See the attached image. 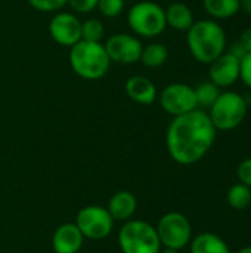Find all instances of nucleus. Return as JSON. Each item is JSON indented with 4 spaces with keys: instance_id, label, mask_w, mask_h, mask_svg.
Returning <instances> with one entry per match:
<instances>
[{
    "instance_id": "nucleus-1",
    "label": "nucleus",
    "mask_w": 251,
    "mask_h": 253,
    "mask_svg": "<svg viewBox=\"0 0 251 253\" xmlns=\"http://www.w3.org/2000/svg\"><path fill=\"white\" fill-rule=\"evenodd\" d=\"M216 132L209 114L203 110L197 108L173 117L166 130L169 156L179 165H194L210 151Z\"/></svg>"
},
{
    "instance_id": "nucleus-2",
    "label": "nucleus",
    "mask_w": 251,
    "mask_h": 253,
    "mask_svg": "<svg viewBox=\"0 0 251 253\" xmlns=\"http://www.w3.org/2000/svg\"><path fill=\"white\" fill-rule=\"evenodd\" d=\"M186 44L194 59L209 65L226 52V33L215 19H200L186 31Z\"/></svg>"
},
{
    "instance_id": "nucleus-3",
    "label": "nucleus",
    "mask_w": 251,
    "mask_h": 253,
    "mask_svg": "<svg viewBox=\"0 0 251 253\" xmlns=\"http://www.w3.org/2000/svg\"><path fill=\"white\" fill-rule=\"evenodd\" d=\"M68 58L72 71L84 80L102 79L111 67V59L101 42L80 40L70 47Z\"/></svg>"
},
{
    "instance_id": "nucleus-4",
    "label": "nucleus",
    "mask_w": 251,
    "mask_h": 253,
    "mask_svg": "<svg viewBox=\"0 0 251 253\" xmlns=\"http://www.w3.org/2000/svg\"><path fill=\"white\" fill-rule=\"evenodd\" d=\"M209 117L216 130L229 132L237 129L246 119L249 102L247 98L238 92L226 90L209 107Z\"/></svg>"
},
{
    "instance_id": "nucleus-5",
    "label": "nucleus",
    "mask_w": 251,
    "mask_h": 253,
    "mask_svg": "<svg viewBox=\"0 0 251 253\" xmlns=\"http://www.w3.org/2000/svg\"><path fill=\"white\" fill-rule=\"evenodd\" d=\"M118 245L123 253H158L161 251L155 227L139 219L124 222L118 233Z\"/></svg>"
},
{
    "instance_id": "nucleus-6",
    "label": "nucleus",
    "mask_w": 251,
    "mask_h": 253,
    "mask_svg": "<svg viewBox=\"0 0 251 253\" xmlns=\"http://www.w3.org/2000/svg\"><path fill=\"white\" fill-rule=\"evenodd\" d=\"M127 24L136 36L152 39L166 30V12L155 1H138L127 12Z\"/></svg>"
},
{
    "instance_id": "nucleus-7",
    "label": "nucleus",
    "mask_w": 251,
    "mask_h": 253,
    "mask_svg": "<svg viewBox=\"0 0 251 253\" xmlns=\"http://www.w3.org/2000/svg\"><path fill=\"white\" fill-rule=\"evenodd\" d=\"M161 246L180 251L192 240V225L189 219L179 212L163 215L155 227Z\"/></svg>"
},
{
    "instance_id": "nucleus-8",
    "label": "nucleus",
    "mask_w": 251,
    "mask_h": 253,
    "mask_svg": "<svg viewBox=\"0 0 251 253\" xmlns=\"http://www.w3.org/2000/svg\"><path fill=\"white\" fill-rule=\"evenodd\" d=\"M115 221L109 215L108 209L98 205H89L78 211L75 225L81 231L84 239L102 240L108 237L114 230Z\"/></svg>"
},
{
    "instance_id": "nucleus-9",
    "label": "nucleus",
    "mask_w": 251,
    "mask_h": 253,
    "mask_svg": "<svg viewBox=\"0 0 251 253\" xmlns=\"http://www.w3.org/2000/svg\"><path fill=\"white\" fill-rule=\"evenodd\" d=\"M161 108L172 117H178L198 108L195 90L185 83H172L158 95Z\"/></svg>"
},
{
    "instance_id": "nucleus-10",
    "label": "nucleus",
    "mask_w": 251,
    "mask_h": 253,
    "mask_svg": "<svg viewBox=\"0 0 251 253\" xmlns=\"http://www.w3.org/2000/svg\"><path fill=\"white\" fill-rule=\"evenodd\" d=\"M104 47L111 62L124 64V65L141 61V55L143 49L139 37L129 33H115L109 36Z\"/></svg>"
},
{
    "instance_id": "nucleus-11",
    "label": "nucleus",
    "mask_w": 251,
    "mask_h": 253,
    "mask_svg": "<svg viewBox=\"0 0 251 253\" xmlns=\"http://www.w3.org/2000/svg\"><path fill=\"white\" fill-rule=\"evenodd\" d=\"M49 34L55 43L71 47L81 40V21L71 12H56L49 22Z\"/></svg>"
},
{
    "instance_id": "nucleus-12",
    "label": "nucleus",
    "mask_w": 251,
    "mask_h": 253,
    "mask_svg": "<svg viewBox=\"0 0 251 253\" xmlns=\"http://www.w3.org/2000/svg\"><path fill=\"white\" fill-rule=\"evenodd\" d=\"M240 58L229 52L222 53L217 59L209 64V80L220 89L231 87L240 80Z\"/></svg>"
},
{
    "instance_id": "nucleus-13",
    "label": "nucleus",
    "mask_w": 251,
    "mask_h": 253,
    "mask_svg": "<svg viewBox=\"0 0 251 253\" xmlns=\"http://www.w3.org/2000/svg\"><path fill=\"white\" fill-rule=\"evenodd\" d=\"M124 92L132 101L141 105H151L158 98L157 86L154 82L142 74L129 77L124 84Z\"/></svg>"
},
{
    "instance_id": "nucleus-14",
    "label": "nucleus",
    "mask_w": 251,
    "mask_h": 253,
    "mask_svg": "<svg viewBox=\"0 0 251 253\" xmlns=\"http://www.w3.org/2000/svg\"><path fill=\"white\" fill-rule=\"evenodd\" d=\"M84 237L75 224L59 225L52 237V246L55 253H78L83 248Z\"/></svg>"
},
{
    "instance_id": "nucleus-15",
    "label": "nucleus",
    "mask_w": 251,
    "mask_h": 253,
    "mask_svg": "<svg viewBox=\"0 0 251 253\" xmlns=\"http://www.w3.org/2000/svg\"><path fill=\"white\" fill-rule=\"evenodd\" d=\"M136 208H138V200L135 197L133 193L130 191H117L108 202V212L109 215L112 216V219L117 222H126L129 221L135 212H136Z\"/></svg>"
},
{
    "instance_id": "nucleus-16",
    "label": "nucleus",
    "mask_w": 251,
    "mask_h": 253,
    "mask_svg": "<svg viewBox=\"0 0 251 253\" xmlns=\"http://www.w3.org/2000/svg\"><path fill=\"white\" fill-rule=\"evenodd\" d=\"M164 12H166V22L173 30L188 31L195 22L191 7L186 6L185 3H172L167 9H164Z\"/></svg>"
},
{
    "instance_id": "nucleus-17",
    "label": "nucleus",
    "mask_w": 251,
    "mask_h": 253,
    "mask_svg": "<svg viewBox=\"0 0 251 253\" xmlns=\"http://www.w3.org/2000/svg\"><path fill=\"white\" fill-rule=\"evenodd\" d=\"M191 253H232L228 243L213 233H201L191 240Z\"/></svg>"
},
{
    "instance_id": "nucleus-18",
    "label": "nucleus",
    "mask_w": 251,
    "mask_h": 253,
    "mask_svg": "<svg viewBox=\"0 0 251 253\" xmlns=\"http://www.w3.org/2000/svg\"><path fill=\"white\" fill-rule=\"evenodd\" d=\"M203 6L215 19H229L241 10L240 0H203Z\"/></svg>"
},
{
    "instance_id": "nucleus-19",
    "label": "nucleus",
    "mask_w": 251,
    "mask_h": 253,
    "mask_svg": "<svg viewBox=\"0 0 251 253\" xmlns=\"http://www.w3.org/2000/svg\"><path fill=\"white\" fill-rule=\"evenodd\" d=\"M169 58V50L163 43H149L143 46L142 55H141V62L148 67V68H158L166 64Z\"/></svg>"
},
{
    "instance_id": "nucleus-20",
    "label": "nucleus",
    "mask_w": 251,
    "mask_h": 253,
    "mask_svg": "<svg viewBox=\"0 0 251 253\" xmlns=\"http://www.w3.org/2000/svg\"><path fill=\"white\" fill-rule=\"evenodd\" d=\"M228 205L235 211H244L251 205V188L238 182L228 191Z\"/></svg>"
},
{
    "instance_id": "nucleus-21",
    "label": "nucleus",
    "mask_w": 251,
    "mask_h": 253,
    "mask_svg": "<svg viewBox=\"0 0 251 253\" xmlns=\"http://www.w3.org/2000/svg\"><path fill=\"white\" fill-rule=\"evenodd\" d=\"M195 90V98H197V104L201 107H210L222 93L220 87H217L215 83L209 82H203L200 83L197 87H194Z\"/></svg>"
},
{
    "instance_id": "nucleus-22",
    "label": "nucleus",
    "mask_w": 251,
    "mask_h": 253,
    "mask_svg": "<svg viewBox=\"0 0 251 253\" xmlns=\"http://www.w3.org/2000/svg\"><path fill=\"white\" fill-rule=\"evenodd\" d=\"M105 34L102 21L96 18H89L81 22V40L87 42H101Z\"/></svg>"
},
{
    "instance_id": "nucleus-23",
    "label": "nucleus",
    "mask_w": 251,
    "mask_h": 253,
    "mask_svg": "<svg viewBox=\"0 0 251 253\" xmlns=\"http://www.w3.org/2000/svg\"><path fill=\"white\" fill-rule=\"evenodd\" d=\"M124 0H98V10L105 18H117L124 10Z\"/></svg>"
},
{
    "instance_id": "nucleus-24",
    "label": "nucleus",
    "mask_w": 251,
    "mask_h": 253,
    "mask_svg": "<svg viewBox=\"0 0 251 253\" xmlns=\"http://www.w3.org/2000/svg\"><path fill=\"white\" fill-rule=\"evenodd\" d=\"M27 1L33 9L43 13L59 12L68 3V0H27Z\"/></svg>"
},
{
    "instance_id": "nucleus-25",
    "label": "nucleus",
    "mask_w": 251,
    "mask_h": 253,
    "mask_svg": "<svg viewBox=\"0 0 251 253\" xmlns=\"http://www.w3.org/2000/svg\"><path fill=\"white\" fill-rule=\"evenodd\" d=\"M67 4L75 13H90L98 7V0H68Z\"/></svg>"
},
{
    "instance_id": "nucleus-26",
    "label": "nucleus",
    "mask_w": 251,
    "mask_h": 253,
    "mask_svg": "<svg viewBox=\"0 0 251 253\" xmlns=\"http://www.w3.org/2000/svg\"><path fill=\"white\" fill-rule=\"evenodd\" d=\"M240 80L251 89V53H246L240 61Z\"/></svg>"
},
{
    "instance_id": "nucleus-27",
    "label": "nucleus",
    "mask_w": 251,
    "mask_h": 253,
    "mask_svg": "<svg viewBox=\"0 0 251 253\" xmlns=\"http://www.w3.org/2000/svg\"><path fill=\"white\" fill-rule=\"evenodd\" d=\"M237 176L238 181L244 185H247L249 188H251V157L243 160L237 169Z\"/></svg>"
},
{
    "instance_id": "nucleus-28",
    "label": "nucleus",
    "mask_w": 251,
    "mask_h": 253,
    "mask_svg": "<svg viewBox=\"0 0 251 253\" xmlns=\"http://www.w3.org/2000/svg\"><path fill=\"white\" fill-rule=\"evenodd\" d=\"M235 43L243 49L244 53H251V27L240 34V39Z\"/></svg>"
},
{
    "instance_id": "nucleus-29",
    "label": "nucleus",
    "mask_w": 251,
    "mask_h": 253,
    "mask_svg": "<svg viewBox=\"0 0 251 253\" xmlns=\"http://www.w3.org/2000/svg\"><path fill=\"white\" fill-rule=\"evenodd\" d=\"M241 9H244L249 15H251V0H243L241 1Z\"/></svg>"
},
{
    "instance_id": "nucleus-30",
    "label": "nucleus",
    "mask_w": 251,
    "mask_h": 253,
    "mask_svg": "<svg viewBox=\"0 0 251 253\" xmlns=\"http://www.w3.org/2000/svg\"><path fill=\"white\" fill-rule=\"evenodd\" d=\"M158 253H179V251H175V249H167V248H164L163 251H160Z\"/></svg>"
},
{
    "instance_id": "nucleus-31",
    "label": "nucleus",
    "mask_w": 251,
    "mask_h": 253,
    "mask_svg": "<svg viewBox=\"0 0 251 253\" xmlns=\"http://www.w3.org/2000/svg\"><path fill=\"white\" fill-rule=\"evenodd\" d=\"M237 253H251V246H246V248L240 249Z\"/></svg>"
},
{
    "instance_id": "nucleus-32",
    "label": "nucleus",
    "mask_w": 251,
    "mask_h": 253,
    "mask_svg": "<svg viewBox=\"0 0 251 253\" xmlns=\"http://www.w3.org/2000/svg\"><path fill=\"white\" fill-rule=\"evenodd\" d=\"M240 1H243V0H240Z\"/></svg>"
}]
</instances>
